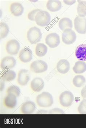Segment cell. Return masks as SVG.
Returning <instances> with one entry per match:
<instances>
[{
  "mask_svg": "<svg viewBox=\"0 0 86 128\" xmlns=\"http://www.w3.org/2000/svg\"><path fill=\"white\" fill-rule=\"evenodd\" d=\"M3 81H1L0 82V90L2 91V90L4 89V82Z\"/></svg>",
  "mask_w": 86,
  "mask_h": 128,
  "instance_id": "34",
  "label": "cell"
},
{
  "mask_svg": "<svg viewBox=\"0 0 86 128\" xmlns=\"http://www.w3.org/2000/svg\"><path fill=\"white\" fill-rule=\"evenodd\" d=\"M30 80L28 70L22 69L19 71L18 77V82L21 86H25Z\"/></svg>",
  "mask_w": 86,
  "mask_h": 128,
  "instance_id": "12",
  "label": "cell"
},
{
  "mask_svg": "<svg viewBox=\"0 0 86 128\" xmlns=\"http://www.w3.org/2000/svg\"><path fill=\"white\" fill-rule=\"evenodd\" d=\"M78 111L80 114H86V100L84 99L80 104Z\"/></svg>",
  "mask_w": 86,
  "mask_h": 128,
  "instance_id": "28",
  "label": "cell"
},
{
  "mask_svg": "<svg viewBox=\"0 0 86 128\" xmlns=\"http://www.w3.org/2000/svg\"><path fill=\"white\" fill-rule=\"evenodd\" d=\"M30 1L31 2H38V0H30Z\"/></svg>",
  "mask_w": 86,
  "mask_h": 128,
  "instance_id": "35",
  "label": "cell"
},
{
  "mask_svg": "<svg viewBox=\"0 0 86 128\" xmlns=\"http://www.w3.org/2000/svg\"><path fill=\"white\" fill-rule=\"evenodd\" d=\"M74 26L76 30L82 34H86V18L78 16L74 20Z\"/></svg>",
  "mask_w": 86,
  "mask_h": 128,
  "instance_id": "7",
  "label": "cell"
},
{
  "mask_svg": "<svg viewBox=\"0 0 86 128\" xmlns=\"http://www.w3.org/2000/svg\"><path fill=\"white\" fill-rule=\"evenodd\" d=\"M20 49V44L17 40L12 39L8 41L6 45V50L8 54L11 55L18 54Z\"/></svg>",
  "mask_w": 86,
  "mask_h": 128,
  "instance_id": "8",
  "label": "cell"
},
{
  "mask_svg": "<svg viewBox=\"0 0 86 128\" xmlns=\"http://www.w3.org/2000/svg\"><path fill=\"white\" fill-rule=\"evenodd\" d=\"M56 68L59 73L65 74L70 70V65L69 62L66 60L62 59L58 62Z\"/></svg>",
  "mask_w": 86,
  "mask_h": 128,
  "instance_id": "15",
  "label": "cell"
},
{
  "mask_svg": "<svg viewBox=\"0 0 86 128\" xmlns=\"http://www.w3.org/2000/svg\"><path fill=\"white\" fill-rule=\"evenodd\" d=\"M36 109V105L34 102L27 101L22 104L20 110L23 114H29L33 113Z\"/></svg>",
  "mask_w": 86,
  "mask_h": 128,
  "instance_id": "13",
  "label": "cell"
},
{
  "mask_svg": "<svg viewBox=\"0 0 86 128\" xmlns=\"http://www.w3.org/2000/svg\"><path fill=\"white\" fill-rule=\"evenodd\" d=\"M19 57L20 60L22 62H29L32 59V52L30 48H23L19 52Z\"/></svg>",
  "mask_w": 86,
  "mask_h": 128,
  "instance_id": "11",
  "label": "cell"
},
{
  "mask_svg": "<svg viewBox=\"0 0 86 128\" xmlns=\"http://www.w3.org/2000/svg\"><path fill=\"white\" fill-rule=\"evenodd\" d=\"M75 55L78 60L80 61H86V44L79 45L76 48Z\"/></svg>",
  "mask_w": 86,
  "mask_h": 128,
  "instance_id": "18",
  "label": "cell"
},
{
  "mask_svg": "<svg viewBox=\"0 0 86 128\" xmlns=\"http://www.w3.org/2000/svg\"><path fill=\"white\" fill-rule=\"evenodd\" d=\"M81 95L84 99L86 100V85L82 89L81 91Z\"/></svg>",
  "mask_w": 86,
  "mask_h": 128,
  "instance_id": "31",
  "label": "cell"
},
{
  "mask_svg": "<svg viewBox=\"0 0 86 128\" xmlns=\"http://www.w3.org/2000/svg\"><path fill=\"white\" fill-rule=\"evenodd\" d=\"M16 61L12 56H8L2 60L0 62V67L3 70H9L15 67Z\"/></svg>",
  "mask_w": 86,
  "mask_h": 128,
  "instance_id": "10",
  "label": "cell"
},
{
  "mask_svg": "<svg viewBox=\"0 0 86 128\" xmlns=\"http://www.w3.org/2000/svg\"><path fill=\"white\" fill-rule=\"evenodd\" d=\"M58 26L60 29L62 31L66 29H72L73 28V22L70 18H64L59 21Z\"/></svg>",
  "mask_w": 86,
  "mask_h": 128,
  "instance_id": "20",
  "label": "cell"
},
{
  "mask_svg": "<svg viewBox=\"0 0 86 128\" xmlns=\"http://www.w3.org/2000/svg\"><path fill=\"white\" fill-rule=\"evenodd\" d=\"M63 2L65 4L70 6L76 2V0H64Z\"/></svg>",
  "mask_w": 86,
  "mask_h": 128,
  "instance_id": "32",
  "label": "cell"
},
{
  "mask_svg": "<svg viewBox=\"0 0 86 128\" xmlns=\"http://www.w3.org/2000/svg\"><path fill=\"white\" fill-rule=\"evenodd\" d=\"M9 32L8 26L4 22L0 23V39L4 38L8 36Z\"/></svg>",
  "mask_w": 86,
  "mask_h": 128,
  "instance_id": "26",
  "label": "cell"
},
{
  "mask_svg": "<svg viewBox=\"0 0 86 128\" xmlns=\"http://www.w3.org/2000/svg\"><path fill=\"white\" fill-rule=\"evenodd\" d=\"M41 10L37 9L34 10L30 11L28 14V18L31 21H35V18L37 14Z\"/></svg>",
  "mask_w": 86,
  "mask_h": 128,
  "instance_id": "29",
  "label": "cell"
},
{
  "mask_svg": "<svg viewBox=\"0 0 86 128\" xmlns=\"http://www.w3.org/2000/svg\"><path fill=\"white\" fill-rule=\"evenodd\" d=\"M46 42L50 48H56L60 44L59 35L56 33L49 34L46 37Z\"/></svg>",
  "mask_w": 86,
  "mask_h": 128,
  "instance_id": "9",
  "label": "cell"
},
{
  "mask_svg": "<svg viewBox=\"0 0 86 128\" xmlns=\"http://www.w3.org/2000/svg\"><path fill=\"white\" fill-rule=\"evenodd\" d=\"M42 38L40 30L36 26L31 27L27 32V39L31 44H37L40 41Z\"/></svg>",
  "mask_w": 86,
  "mask_h": 128,
  "instance_id": "2",
  "label": "cell"
},
{
  "mask_svg": "<svg viewBox=\"0 0 86 128\" xmlns=\"http://www.w3.org/2000/svg\"><path fill=\"white\" fill-rule=\"evenodd\" d=\"M47 64L42 60H36L30 64V69L34 73H40L46 71L48 70Z\"/></svg>",
  "mask_w": 86,
  "mask_h": 128,
  "instance_id": "4",
  "label": "cell"
},
{
  "mask_svg": "<svg viewBox=\"0 0 86 128\" xmlns=\"http://www.w3.org/2000/svg\"><path fill=\"white\" fill-rule=\"evenodd\" d=\"M8 94H13L17 97L20 95V90L19 87L16 85H12L8 88L6 91Z\"/></svg>",
  "mask_w": 86,
  "mask_h": 128,
  "instance_id": "27",
  "label": "cell"
},
{
  "mask_svg": "<svg viewBox=\"0 0 86 128\" xmlns=\"http://www.w3.org/2000/svg\"><path fill=\"white\" fill-rule=\"evenodd\" d=\"M10 9L11 13L16 16L22 15L24 10L22 5L18 2H14L11 4Z\"/></svg>",
  "mask_w": 86,
  "mask_h": 128,
  "instance_id": "17",
  "label": "cell"
},
{
  "mask_svg": "<svg viewBox=\"0 0 86 128\" xmlns=\"http://www.w3.org/2000/svg\"><path fill=\"white\" fill-rule=\"evenodd\" d=\"M51 20V16L48 12L41 10L37 14L35 21L37 24L41 26L48 25Z\"/></svg>",
  "mask_w": 86,
  "mask_h": 128,
  "instance_id": "3",
  "label": "cell"
},
{
  "mask_svg": "<svg viewBox=\"0 0 86 128\" xmlns=\"http://www.w3.org/2000/svg\"><path fill=\"white\" fill-rule=\"evenodd\" d=\"M16 96L13 94H8L5 97L4 104L5 106L10 108H13L16 106Z\"/></svg>",
  "mask_w": 86,
  "mask_h": 128,
  "instance_id": "16",
  "label": "cell"
},
{
  "mask_svg": "<svg viewBox=\"0 0 86 128\" xmlns=\"http://www.w3.org/2000/svg\"><path fill=\"white\" fill-rule=\"evenodd\" d=\"M86 82V78L81 75L76 76L73 80V84L77 88H80Z\"/></svg>",
  "mask_w": 86,
  "mask_h": 128,
  "instance_id": "25",
  "label": "cell"
},
{
  "mask_svg": "<svg viewBox=\"0 0 86 128\" xmlns=\"http://www.w3.org/2000/svg\"><path fill=\"white\" fill-rule=\"evenodd\" d=\"M49 114H64V111L59 108H53L48 112Z\"/></svg>",
  "mask_w": 86,
  "mask_h": 128,
  "instance_id": "30",
  "label": "cell"
},
{
  "mask_svg": "<svg viewBox=\"0 0 86 128\" xmlns=\"http://www.w3.org/2000/svg\"><path fill=\"white\" fill-rule=\"evenodd\" d=\"M48 113V112L45 110H40L36 112L37 114H47Z\"/></svg>",
  "mask_w": 86,
  "mask_h": 128,
  "instance_id": "33",
  "label": "cell"
},
{
  "mask_svg": "<svg viewBox=\"0 0 86 128\" xmlns=\"http://www.w3.org/2000/svg\"><path fill=\"white\" fill-rule=\"evenodd\" d=\"M74 72L76 74H82L86 71V63L82 61H78L75 63L73 68Z\"/></svg>",
  "mask_w": 86,
  "mask_h": 128,
  "instance_id": "21",
  "label": "cell"
},
{
  "mask_svg": "<svg viewBox=\"0 0 86 128\" xmlns=\"http://www.w3.org/2000/svg\"><path fill=\"white\" fill-rule=\"evenodd\" d=\"M44 86V82L42 79L39 77L34 78L30 83V87L34 92H40Z\"/></svg>",
  "mask_w": 86,
  "mask_h": 128,
  "instance_id": "14",
  "label": "cell"
},
{
  "mask_svg": "<svg viewBox=\"0 0 86 128\" xmlns=\"http://www.w3.org/2000/svg\"><path fill=\"white\" fill-rule=\"evenodd\" d=\"M74 100V94L70 92L66 91L61 94L59 97L60 104L65 107L71 106Z\"/></svg>",
  "mask_w": 86,
  "mask_h": 128,
  "instance_id": "5",
  "label": "cell"
},
{
  "mask_svg": "<svg viewBox=\"0 0 86 128\" xmlns=\"http://www.w3.org/2000/svg\"><path fill=\"white\" fill-rule=\"evenodd\" d=\"M36 101L38 105L42 108L50 107L54 103L52 96L48 92H43L38 95Z\"/></svg>",
  "mask_w": 86,
  "mask_h": 128,
  "instance_id": "1",
  "label": "cell"
},
{
  "mask_svg": "<svg viewBox=\"0 0 86 128\" xmlns=\"http://www.w3.org/2000/svg\"><path fill=\"white\" fill-rule=\"evenodd\" d=\"M77 36L75 32L70 29L64 30L62 35V42L66 45L73 44L75 42Z\"/></svg>",
  "mask_w": 86,
  "mask_h": 128,
  "instance_id": "6",
  "label": "cell"
},
{
  "mask_svg": "<svg viewBox=\"0 0 86 128\" xmlns=\"http://www.w3.org/2000/svg\"><path fill=\"white\" fill-rule=\"evenodd\" d=\"M46 6L49 11L52 12H57L62 8V2L60 0H48L46 3Z\"/></svg>",
  "mask_w": 86,
  "mask_h": 128,
  "instance_id": "19",
  "label": "cell"
},
{
  "mask_svg": "<svg viewBox=\"0 0 86 128\" xmlns=\"http://www.w3.org/2000/svg\"><path fill=\"white\" fill-rule=\"evenodd\" d=\"M77 7V13L78 16L85 17L86 16V1H79Z\"/></svg>",
  "mask_w": 86,
  "mask_h": 128,
  "instance_id": "24",
  "label": "cell"
},
{
  "mask_svg": "<svg viewBox=\"0 0 86 128\" xmlns=\"http://www.w3.org/2000/svg\"><path fill=\"white\" fill-rule=\"evenodd\" d=\"M16 76V73L14 71L8 70L4 72L2 74V80L4 81H12L15 79Z\"/></svg>",
  "mask_w": 86,
  "mask_h": 128,
  "instance_id": "23",
  "label": "cell"
},
{
  "mask_svg": "<svg viewBox=\"0 0 86 128\" xmlns=\"http://www.w3.org/2000/svg\"><path fill=\"white\" fill-rule=\"evenodd\" d=\"M48 48L43 43H40L37 44L35 48V54L39 57L44 56L47 54Z\"/></svg>",
  "mask_w": 86,
  "mask_h": 128,
  "instance_id": "22",
  "label": "cell"
}]
</instances>
